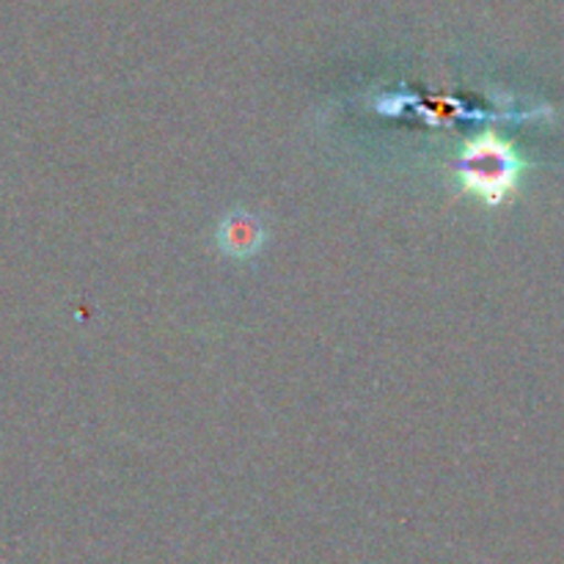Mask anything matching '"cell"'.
<instances>
[{"instance_id":"obj_1","label":"cell","mask_w":564,"mask_h":564,"mask_svg":"<svg viewBox=\"0 0 564 564\" xmlns=\"http://www.w3.org/2000/svg\"><path fill=\"white\" fill-rule=\"evenodd\" d=\"M463 174H466L468 185H474V191H479V196L501 198L510 191L512 176H516V163L510 160L507 149L479 147L466 154V169H463Z\"/></svg>"},{"instance_id":"obj_2","label":"cell","mask_w":564,"mask_h":564,"mask_svg":"<svg viewBox=\"0 0 564 564\" xmlns=\"http://www.w3.org/2000/svg\"><path fill=\"white\" fill-rule=\"evenodd\" d=\"M259 229L253 220L248 218H229L224 224V229H220V242H224V248L229 253H235V257H246V253H251L253 248L259 246Z\"/></svg>"}]
</instances>
